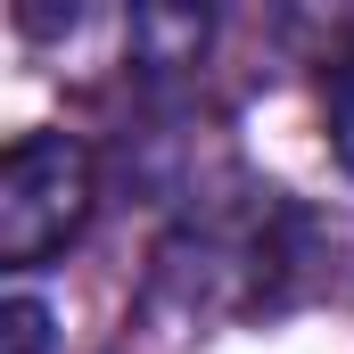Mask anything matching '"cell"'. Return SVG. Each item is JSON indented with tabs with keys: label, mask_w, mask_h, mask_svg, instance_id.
Instances as JSON below:
<instances>
[{
	"label": "cell",
	"mask_w": 354,
	"mask_h": 354,
	"mask_svg": "<svg viewBox=\"0 0 354 354\" xmlns=\"http://www.w3.org/2000/svg\"><path fill=\"white\" fill-rule=\"evenodd\" d=\"M346 272V239L297 206L288 189H198L149 272V322L214 330V322H280L297 305H322Z\"/></svg>",
	"instance_id": "cell-1"
},
{
	"label": "cell",
	"mask_w": 354,
	"mask_h": 354,
	"mask_svg": "<svg viewBox=\"0 0 354 354\" xmlns=\"http://www.w3.org/2000/svg\"><path fill=\"white\" fill-rule=\"evenodd\" d=\"M99 198V165L75 132H17L0 165V264L41 272L58 248H75Z\"/></svg>",
	"instance_id": "cell-2"
},
{
	"label": "cell",
	"mask_w": 354,
	"mask_h": 354,
	"mask_svg": "<svg viewBox=\"0 0 354 354\" xmlns=\"http://www.w3.org/2000/svg\"><path fill=\"white\" fill-rule=\"evenodd\" d=\"M58 346V313L41 297H8V354H50Z\"/></svg>",
	"instance_id": "cell-3"
}]
</instances>
